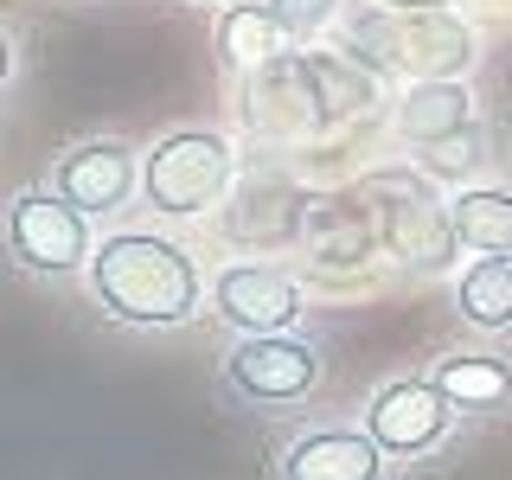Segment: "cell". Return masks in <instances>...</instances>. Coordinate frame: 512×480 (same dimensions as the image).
Instances as JSON below:
<instances>
[{
    "mask_svg": "<svg viewBox=\"0 0 512 480\" xmlns=\"http://www.w3.org/2000/svg\"><path fill=\"white\" fill-rule=\"evenodd\" d=\"M359 423L372 429V442L391 461H429V455H442V448L455 442L461 410L429 372H404V378L372 384V397L359 404Z\"/></svg>",
    "mask_w": 512,
    "mask_h": 480,
    "instance_id": "obj_9",
    "label": "cell"
},
{
    "mask_svg": "<svg viewBox=\"0 0 512 480\" xmlns=\"http://www.w3.org/2000/svg\"><path fill=\"white\" fill-rule=\"evenodd\" d=\"M493 160H500V154H493V135H487V122H480V128H468V135H455V141H442V148L416 154V167H423L436 186L461 192V186H480V173H487Z\"/></svg>",
    "mask_w": 512,
    "mask_h": 480,
    "instance_id": "obj_19",
    "label": "cell"
},
{
    "mask_svg": "<svg viewBox=\"0 0 512 480\" xmlns=\"http://www.w3.org/2000/svg\"><path fill=\"white\" fill-rule=\"evenodd\" d=\"M0 231H7L13 269L32 282H71V276H84L90 256H96V218L77 212L58 186H20L7 199Z\"/></svg>",
    "mask_w": 512,
    "mask_h": 480,
    "instance_id": "obj_8",
    "label": "cell"
},
{
    "mask_svg": "<svg viewBox=\"0 0 512 480\" xmlns=\"http://www.w3.org/2000/svg\"><path fill=\"white\" fill-rule=\"evenodd\" d=\"M276 480H391V455L365 423H308L276 448Z\"/></svg>",
    "mask_w": 512,
    "mask_h": 480,
    "instance_id": "obj_12",
    "label": "cell"
},
{
    "mask_svg": "<svg viewBox=\"0 0 512 480\" xmlns=\"http://www.w3.org/2000/svg\"><path fill=\"white\" fill-rule=\"evenodd\" d=\"M212 314L237 333H301L308 320V282L269 256H231L212 269Z\"/></svg>",
    "mask_w": 512,
    "mask_h": 480,
    "instance_id": "obj_10",
    "label": "cell"
},
{
    "mask_svg": "<svg viewBox=\"0 0 512 480\" xmlns=\"http://www.w3.org/2000/svg\"><path fill=\"white\" fill-rule=\"evenodd\" d=\"M231 122H237L244 141L276 148V154L327 141L333 122H327V103H320V90H314L308 52H282V58L256 64L244 77H231Z\"/></svg>",
    "mask_w": 512,
    "mask_h": 480,
    "instance_id": "obj_6",
    "label": "cell"
},
{
    "mask_svg": "<svg viewBox=\"0 0 512 480\" xmlns=\"http://www.w3.org/2000/svg\"><path fill=\"white\" fill-rule=\"evenodd\" d=\"M429 378L455 397L461 416H493L512 404V365L500 352H442V359H429Z\"/></svg>",
    "mask_w": 512,
    "mask_h": 480,
    "instance_id": "obj_17",
    "label": "cell"
},
{
    "mask_svg": "<svg viewBox=\"0 0 512 480\" xmlns=\"http://www.w3.org/2000/svg\"><path fill=\"white\" fill-rule=\"evenodd\" d=\"M320 192L288 167V154L256 148V160L237 173L231 199L212 212L218 237L244 256H301V237H308Z\"/></svg>",
    "mask_w": 512,
    "mask_h": 480,
    "instance_id": "obj_5",
    "label": "cell"
},
{
    "mask_svg": "<svg viewBox=\"0 0 512 480\" xmlns=\"http://www.w3.org/2000/svg\"><path fill=\"white\" fill-rule=\"evenodd\" d=\"M480 32L461 7H391V0H352L340 20V45L359 52L391 84H436V77H474Z\"/></svg>",
    "mask_w": 512,
    "mask_h": 480,
    "instance_id": "obj_2",
    "label": "cell"
},
{
    "mask_svg": "<svg viewBox=\"0 0 512 480\" xmlns=\"http://www.w3.org/2000/svg\"><path fill=\"white\" fill-rule=\"evenodd\" d=\"M237 173H244V160H237V141L224 128H199V122L167 128L141 148V205L173 224L212 218L231 199Z\"/></svg>",
    "mask_w": 512,
    "mask_h": 480,
    "instance_id": "obj_4",
    "label": "cell"
},
{
    "mask_svg": "<svg viewBox=\"0 0 512 480\" xmlns=\"http://www.w3.org/2000/svg\"><path fill=\"white\" fill-rule=\"evenodd\" d=\"M391 7H455V0H391Z\"/></svg>",
    "mask_w": 512,
    "mask_h": 480,
    "instance_id": "obj_22",
    "label": "cell"
},
{
    "mask_svg": "<svg viewBox=\"0 0 512 480\" xmlns=\"http://www.w3.org/2000/svg\"><path fill=\"white\" fill-rule=\"evenodd\" d=\"M192 7H224V0H192Z\"/></svg>",
    "mask_w": 512,
    "mask_h": 480,
    "instance_id": "obj_23",
    "label": "cell"
},
{
    "mask_svg": "<svg viewBox=\"0 0 512 480\" xmlns=\"http://www.w3.org/2000/svg\"><path fill=\"white\" fill-rule=\"evenodd\" d=\"M218 384L244 410H295L327 384V346L314 333H237L218 359Z\"/></svg>",
    "mask_w": 512,
    "mask_h": 480,
    "instance_id": "obj_7",
    "label": "cell"
},
{
    "mask_svg": "<svg viewBox=\"0 0 512 480\" xmlns=\"http://www.w3.org/2000/svg\"><path fill=\"white\" fill-rule=\"evenodd\" d=\"M391 135L404 141L410 154H429L442 148V141L468 135V128H480V96L468 77H436V84H397L391 96Z\"/></svg>",
    "mask_w": 512,
    "mask_h": 480,
    "instance_id": "obj_14",
    "label": "cell"
},
{
    "mask_svg": "<svg viewBox=\"0 0 512 480\" xmlns=\"http://www.w3.org/2000/svg\"><path fill=\"white\" fill-rule=\"evenodd\" d=\"M455 320L480 340L512 333V256H468L455 269Z\"/></svg>",
    "mask_w": 512,
    "mask_h": 480,
    "instance_id": "obj_16",
    "label": "cell"
},
{
    "mask_svg": "<svg viewBox=\"0 0 512 480\" xmlns=\"http://www.w3.org/2000/svg\"><path fill=\"white\" fill-rule=\"evenodd\" d=\"M359 192L372 199L384 256L404 276H455L461 269V237L448 218V192L423 167H372L359 173Z\"/></svg>",
    "mask_w": 512,
    "mask_h": 480,
    "instance_id": "obj_3",
    "label": "cell"
},
{
    "mask_svg": "<svg viewBox=\"0 0 512 480\" xmlns=\"http://www.w3.org/2000/svg\"><path fill=\"white\" fill-rule=\"evenodd\" d=\"M487 39H512V0H455Z\"/></svg>",
    "mask_w": 512,
    "mask_h": 480,
    "instance_id": "obj_21",
    "label": "cell"
},
{
    "mask_svg": "<svg viewBox=\"0 0 512 480\" xmlns=\"http://www.w3.org/2000/svg\"><path fill=\"white\" fill-rule=\"evenodd\" d=\"M378 256H384V237H378L372 199L359 192V180L340 192H320L308 237H301V263L320 269V276H352V269H372Z\"/></svg>",
    "mask_w": 512,
    "mask_h": 480,
    "instance_id": "obj_13",
    "label": "cell"
},
{
    "mask_svg": "<svg viewBox=\"0 0 512 480\" xmlns=\"http://www.w3.org/2000/svg\"><path fill=\"white\" fill-rule=\"evenodd\" d=\"M269 7L282 13V26H288V39H295V52H308V45H320L327 32H340V20H346L352 0H269Z\"/></svg>",
    "mask_w": 512,
    "mask_h": 480,
    "instance_id": "obj_20",
    "label": "cell"
},
{
    "mask_svg": "<svg viewBox=\"0 0 512 480\" xmlns=\"http://www.w3.org/2000/svg\"><path fill=\"white\" fill-rule=\"evenodd\" d=\"M212 52L231 77L256 71V64L295 52V39H288L282 13L269 7V0H224V7L212 13Z\"/></svg>",
    "mask_w": 512,
    "mask_h": 480,
    "instance_id": "obj_15",
    "label": "cell"
},
{
    "mask_svg": "<svg viewBox=\"0 0 512 480\" xmlns=\"http://www.w3.org/2000/svg\"><path fill=\"white\" fill-rule=\"evenodd\" d=\"M90 301L128 333H173L212 301V276L167 231H109L84 269Z\"/></svg>",
    "mask_w": 512,
    "mask_h": 480,
    "instance_id": "obj_1",
    "label": "cell"
},
{
    "mask_svg": "<svg viewBox=\"0 0 512 480\" xmlns=\"http://www.w3.org/2000/svg\"><path fill=\"white\" fill-rule=\"evenodd\" d=\"M45 186H58L90 218H116L128 212V199H141V148L122 135L71 141L64 154H52V180Z\"/></svg>",
    "mask_w": 512,
    "mask_h": 480,
    "instance_id": "obj_11",
    "label": "cell"
},
{
    "mask_svg": "<svg viewBox=\"0 0 512 480\" xmlns=\"http://www.w3.org/2000/svg\"><path fill=\"white\" fill-rule=\"evenodd\" d=\"M448 218H455V237L468 256H512V186L480 180L448 192Z\"/></svg>",
    "mask_w": 512,
    "mask_h": 480,
    "instance_id": "obj_18",
    "label": "cell"
}]
</instances>
